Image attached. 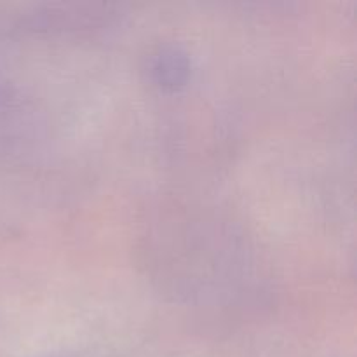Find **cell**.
Instances as JSON below:
<instances>
[{
    "instance_id": "1",
    "label": "cell",
    "mask_w": 357,
    "mask_h": 357,
    "mask_svg": "<svg viewBox=\"0 0 357 357\" xmlns=\"http://www.w3.org/2000/svg\"><path fill=\"white\" fill-rule=\"evenodd\" d=\"M146 72H149L150 82L160 91L176 93L183 89L190 80L192 59L180 45H160L150 54Z\"/></svg>"
}]
</instances>
